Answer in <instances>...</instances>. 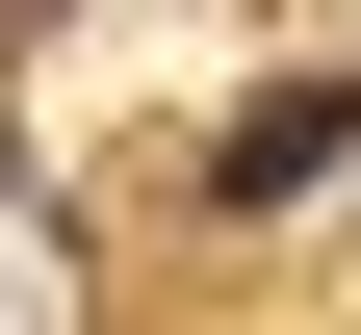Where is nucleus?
<instances>
[{"label":"nucleus","instance_id":"f257e3e1","mask_svg":"<svg viewBox=\"0 0 361 335\" xmlns=\"http://www.w3.org/2000/svg\"><path fill=\"white\" fill-rule=\"evenodd\" d=\"M336 155H361V78H258V104H233V155H207V207H310Z\"/></svg>","mask_w":361,"mask_h":335}]
</instances>
